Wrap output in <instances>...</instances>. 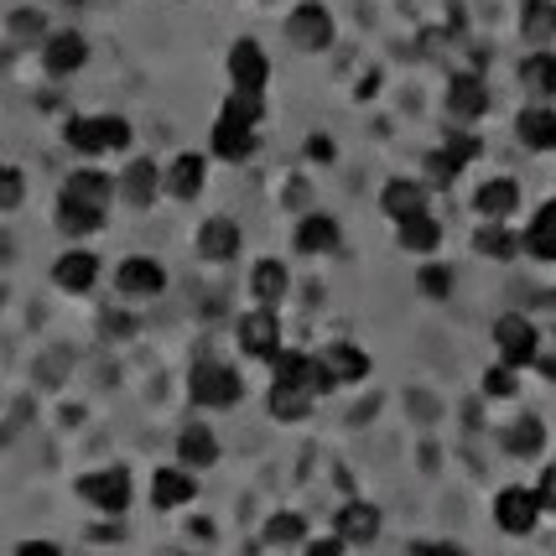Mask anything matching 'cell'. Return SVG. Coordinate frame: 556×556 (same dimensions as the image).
<instances>
[{
  "label": "cell",
  "instance_id": "obj_31",
  "mask_svg": "<svg viewBox=\"0 0 556 556\" xmlns=\"http://www.w3.org/2000/svg\"><path fill=\"white\" fill-rule=\"evenodd\" d=\"M520 250H531L535 261H556V198L531 218V229L520 235Z\"/></svg>",
  "mask_w": 556,
  "mask_h": 556
},
{
  "label": "cell",
  "instance_id": "obj_25",
  "mask_svg": "<svg viewBox=\"0 0 556 556\" xmlns=\"http://www.w3.org/2000/svg\"><path fill=\"white\" fill-rule=\"evenodd\" d=\"M473 208L484 218H494V224H505V218L520 208V182H515V177H489L484 188L473 193Z\"/></svg>",
  "mask_w": 556,
  "mask_h": 556
},
{
  "label": "cell",
  "instance_id": "obj_45",
  "mask_svg": "<svg viewBox=\"0 0 556 556\" xmlns=\"http://www.w3.org/2000/svg\"><path fill=\"white\" fill-rule=\"evenodd\" d=\"M535 505L556 515V463H546V468H541V479H535Z\"/></svg>",
  "mask_w": 556,
  "mask_h": 556
},
{
  "label": "cell",
  "instance_id": "obj_27",
  "mask_svg": "<svg viewBox=\"0 0 556 556\" xmlns=\"http://www.w3.org/2000/svg\"><path fill=\"white\" fill-rule=\"evenodd\" d=\"M395 240H401V250H406V255L432 261V250L442 244V224H437L432 214H416V218H406V224H395Z\"/></svg>",
  "mask_w": 556,
  "mask_h": 556
},
{
  "label": "cell",
  "instance_id": "obj_39",
  "mask_svg": "<svg viewBox=\"0 0 556 556\" xmlns=\"http://www.w3.org/2000/svg\"><path fill=\"white\" fill-rule=\"evenodd\" d=\"M99 136H104V156H121L136 146V130L125 115H99Z\"/></svg>",
  "mask_w": 556,
  "mask_h": 556
},
{
  "label": "cell",
  "instance_id": "obj_53",
  "mask_svg": "<svg viewBox=\"0 0 556 556\" xmlns=\"http://www.w3.org/2000/svg\"><path fill=\"white\" fill-rule=\"evenodd\" d=\"M68 5H84V0H68Z\"/></svg>",
  "mask_w": 556,
  "mask_h": 556
},
{
  "label": "cell",
  "instance_id": "obj_24",
  "mask_svg": "<svg viewBox=\"0 0 556 556\" xmlns=\"http://www.w3.org/2000/svg\"><path fill=\"white\" fill-rule=\"evenodd\" d=\"M317 359L328 364V375H333L339 386H359V380H369V354H364L359 343H328Z\"/></svg>",
  "mask_w": 556,
  "mask_h": 556
},
{
  "label": "cell",
  "instance_id": "obj_36",
  "mask_svg": "<svg viewBox=\"0 0 556 556\" xmlns=\"http://www.w3.org/2000/svg\"><path fill=\"white\" fill-rule=\"evenodd\" d=\"M307 369H313V354H302V349H276L270 354V380L276 386H307Z\"/></svg>",
  "mask_w": 556,
  "mask_h": 556
},
{
  "label": "cell",
  "instance_id": "obj_38",
  "mask_svg": "<svg viewBox=\"0 0 556 556\" xmlns=\"http://www.w3.org/2000/svg\"><path fill=\"white\" fill-rule=\"evenodd\" d=\"M11 42H37L42 48V37H48L52 26H48V16L42 11H31V5H22V11H11Z\"/></svg>",
  "mask_w": 556,
  "mask_h": 556
},
{
  "label": "cell",
  "instance_id": "obj_26",
  "mask_svg": "<svg viewBox=\"0 0 556 556\" xmlns=\"http://www.w3.org/2000/svg\"><path fill=\"white\" fill-rule=\"evenodd\" d=\"M447 110H453V121L458 125H473L489 110V89L473 78V73H458L453 89H447Z\"/></svg>",
  "mask_w": 556,
  "mask_h": 556
},
{
  "label": "cell",
  "instance_id": "obj_37",
  "mask_svg": "<svg viewBox=\"0 0 556 556\" xmlns=\"http://www.w3.org/2000/svg\"><path fill=\"white\" fill-rule=\"evenodd\" d=\"M520 31H526V42H552L556 37V5L552 0H526V22H520Z\"/></svg>",
  "mask_w": 556,
  "mask_h": 556
},
{
  "label": "cell",
  "instance_id": "obj_49",
  "mask_svg": "<svg viewBox=\"0 0 556 556\" xmlns=\"http://www.w3.org/2000/svg\"><path fill=\"white\" fill-rule=\"evenodd\" d=\"M302 556H343V535H328V541H307Z\"/></svg>",
  "mask_w": 556,
  "mask_h": 556
},
{
  "label": "cell",
  "instance_id": "obj_10",
  "mask_svg": "<svg viewBox=\"0 0 556 556\" xmlns=\"http://www.w3.org/2000/svg\"><path fill=\"white\" fill-rule=\"evenodd\" d=\"M37 52H42L48 78H68V73H78L84 63H89V37H84V31H73V26H63V31H48Z\"/></svg>",
  "mask_w": 556,
  "mask_h": 556
},
{
  "label": "cell",
  "instance_id": "obj_13",
  "mask_svg": "<svg viewBox=\"0 0 556 556\" xmlns=\"http://www.w3.org/2000/svg\"><path fill=\"white\" fill-rule=\"evenodd\" d=\"M255 146H261V130H255V125L229 121V115H218L214 130H208V151H214L218 162H250Z\"/></svg>",
  "mask_w": 556,
  "mask_h": 556
},
{
  "label": "cell",
  "instance_id": "obj_35",
  "mask_svg": "<svg viewBox=\"0 0 556 556\" xmlns=\"http://www.w3.org/2000/svg\"><path fill=\"white\" fill-rule=\"evenodd\" d=\"M520 84L531 89L535 99H552L556 94V52H531L526 63H520Z\"/></svg>",
  "mask_w": 556,
  "mask_h": 556
},
{
  "label": "cell",
  "instance_id": "obj_32",
  "mask_svg": "<svg viewBox=\"0 0 556 556\" xmlns=\"http://www.w3.org/2000/svg\"><path fill=\"white\" fill-rule=\"evenodd\" d=\"M261 541H266V546H281V552L307 546V520H302L296 509H276V515L266 520V531H261Z\"/></svg>",
  "mask_w": 556,
  "mask_h": 556
},
{
  "label": "cell",
  "instance_id": "obj_30",
  "mask_svg": "<svg viewBox=\"0 0 556 556\" xmlns=\"http://www.w3.org/2000/svg\"><path fill=\"white\" fill-rule=\"evenodd\" d=\"M473 250H479L484 261H515V255H520V235H515L509 224H494V218H484V229L473 235Z\"/></svg>",
  "mask_w": 556,
  "mask_h": 556
},
{
  "label": "cell",
  "instance_id": "obj_42",
  "mask_svg": "<svg viewBox=\"0 0 556 556\" xmlns=\"http://www.w3.org/2000/svg\"><path fill=\"white\" fill-rule=\"evenodd\" d=\"M515 390H520V380H515V369H509V364H494V369L484 375V395H489V401H509Z\"/></svg>",
  "mask_w": 556,
  "mask_h": 556
},
{
  "label": "cell",
  "instance_id": "obj_23",
  "mask_svg": "<svg viewBox=\"0 0 556 556\" xmlns=\"http://www.w3.org/2000/svg\"><path fill=\"white\" fill-rule=\"evenodd\" d=\"M515 136H520L526 151H556V110L552 104H531V110H520Z\"/></svg>",
  "mask_w": 556,
  "mask_h": 556
},
{
  "label": "cell",
  "instance_id": "obj_20",
  "mask_svg": "<svg viewBox=\"0 0 556 556\" xmlns=\"http://www.w3.org/2000/svg\"><path fill=\"white\" fill-rule=\"evenodd\" d=\"M58 198H78V203L110 208V203H115V177L104 167H73L68 177H63V193Z\"/></svg>",
  "mask_w": 556,
  "mask_h": 556
},
{
  "label": "cell",
  "instance_id": "obj_17",
  "mask_svg": "<svg viewBox=\"0 0 556 556\" xmlns=\"http://www.w3.org/2000/svg\"><path fill=\"white\" fill-rule=\"evenodd\" d=\"M177 463L193 468V473H203V468L218 463V437L208 421H182V432H177Z\"/></svg>",
  "mask_w": 556,
  "mask_h": 556
},
{
  "label": "cell",
  "instance_id": "obj_5",
  "mask_svg": "<svg viewBox=\"0 0 556 556\" xmlns=\"http://www.w3.org/2000/svg\"><path fill=\"white\" fill-rule=\"evenodd\" d=\"M494 349H500V364L520 369V364H535V354H541V333H535V323L526 313H505L500 323H494Z\"/></svg>",
  "mask_w": 556,
  "mask_h": 556
},
{
  "label": "cell",
  "instance_id": "obj_18",
  "mask_svg": "<svg viewBox=\"0 0 556 556\" xmlns=\"http://www.w3.org/2000/svg\"><path fill=\"white\" fill-rule=\"evenodd\" d=\"M427 203H432V193H427V182H416V177H390L386 193H380V208H386V218H395V224L427 214Z\"/></svg>",
  "mask_w": 556,
  "mask_h": 556
},
{
  "label": "cell",
  "instance_id": "obj_6",
  "mask_svg": "<svg viewBox=\"0 0 556 556\" xmlns=\"http://www.w3.org/2000/svg\"><path fill=\"white\" fill-rule=\"evenodd\" d=\"M235 343H240L244 359H266L281 349V317H276V307H250V313L235 323Z\"/></svg>",
  "mask_w": 556,
  "mask_h": 556
},
{
  "label": "cell",
  "instance_id": "obj_22",
  "mask_svg": "<svg viewBox=\"0 0 556 556\" xmlns=\"http://www.w3.org/2000/svg\"><path fill=\"white\" fill-rule=\"evenodd\" d=\"M291 291V270L281 266V261H255L250 266V296H255V307H281Z\"/></svg>",
  "mask_w": 556,
  "mask_h": 556
},
{
  "label": "cell",
  "instance_id": "obj_12",
  "mask_svg": "<svg viewBox=\"0 0 556 556\" xmlns=\"http://www.w3.org/2000/svg\"><path fill=\"white\" fill-rule=\"evenodd\" d=\"M535 520H541V505H535V489H500L494 494V526L509 535H531Z\"/></svg>",
  "mask_w": 556,
  "mask_h": 556
},
{
  "label": "cell",
  "instance_id": "obj_2",
  "mask_svg": "<svg viewBox=\"0 0 556 556\" xmlns=\"http://www.w3.org/2000/svg\"><path fill=\"white\" fill-rule=\"evenodd\" d=\"M73 494H78L84 505L94 509V515L125 520V509H130V500H136V484H130V468H125V463H115V468H94V473H78Z\"/></svg>",
  "mask_w": 556,
  "mask_h": 556
},
{
  "label": "cell",
  "instance_id": "obj_46",
  "mask_svg": "<svg viewBox=\"0 0 556 556\" xmlns=\"http://www.w3.org/2000/svg\"><path fill=\"white\" fill-rule=\"evenodd\" d=\"M99 328H104V339H130V333H136V317L130 313H104L99 317Z\"/></svg>",
  "mask_w": 556,
  "mask_h": 556
},
{
  "label": "cell",
  "instance_id": "obj_41",
  "mask_svg": "<svg viewBox=\"0 0 556 556\" xmlns=\"http://www.w3.org/2000/svg\"><path fill=\"white\" fill-rule=\"evenodd\" d=\"M416 291H421V296H432V302L453 296V270L437 266V261H427V266H421V276H416Z\"/></svg>",
  "mask_w": 556,
  "mask_h": 556
},
{
  "label": "cell",
  "instance_id": "obj_44",
  "mask_svg": "<svg viewBox=\"0 0 556 556\" xmlns=\"http://www.w3.org/2000/svg\"><path fill=\"white\" fill-rule=\"evenodd\" d=\"M458 162L447 156V151H427V182H437V188H447L453 177H458Z\"/></svg>",
  "mask_w": 556,
  "mask_h": 556
},
{
  "label": "cell",
  "instance_id": "obj_40",
  "mask_svg": "<svg viewBox=\"0 0 556 556\" xmlns=\"http://www.w3.org/2000/svg\"><path fill=\"white\" fill-rule=\"evenodd\" d=\"M22 203H26V172L22 167H5V162H0V218L16 214Z\"/></svg>",
  "mask_w": 556,
  "mask_h": 556
},
{
  "label": "cell",
  "instance_id": "obj_52",
  "mask_svg": "<svg viewBox=\"0 0 556 556\" xmlns=\"http://www.w3.org/2000/svg\"><path fill=\"white\" fill-rule=\"evenodd\" d=\"M535 364H541V375H546V380H556V359H541V354H535Z\"/></svg>",
  "mask_w": 556,
  "mask_h": 556
},
{
  "label": "cell",
  "instance_id": "obj_33",
  "mask_svg": "<svg viewBox=\"0 0 556 556\" xmlns=\"http://www.w3.org/2000/svg\"><path fill=\"white\" fill-rule=\"evenodd\" d=\"M218 115H229V121L261 130V121H266V89H229L224 104H218Z\"/></svg>",
  "mask_w": 556,
  "mask_h": 556
},
{
  "label": "cell",
  "instance_id": "obj_11",
  "mask_svg": "<svg viewBox=\"0 0 556 556\" xmlns=\"http://www.w3.org/2000/svg\"><path fill=\"white\" fill-rule=\"evenodd\" d=\"M193 500H198V473H193V468L167 463V468H156V473H151V505L162 509V515L193 505Z\"/></svg>",
  "mask_w": 556,
  "mask_h": 556
},
{
  "label": "cell",
  "instance_id": "obj_15",
  "mask_svg": "<svg viewBox=\"0 0 556 556\" xmlns=\"http://www.w3.org/2000/svg\"><path fill=\"white\" fill-rule=\"evenodd\" d=\"M229 84H235V89H266L270 84V58L255 37H240V42L229 48Z\"/></svg>",
  "mask_w": 556,
  "mask_h": 556
},
{
  "label": "cell",
  "instance_id": "obj_28",
  "mask_svg": "<svg viewBox=\"0 0 556 556\" xmlns=\"http://www.w3.org/2000/svg\"><path fill=\"white\" fill-rule=\"evenodd\" d=\"M63 146L84 162H99L104 156V136H99V115H68L63 121Z\"/></svg>",
  "mask_w": 556,
  "mask_h": 556
},
{
  "label": "cell",
  "instance_id": "obj_43",
  "mask_svg": "<svg viewBox=\"0 0 556 556\" xmlns=\"http://www.w3.org/2000/svg\"><path fill=\"white\" fill-rule=\"evenodd\" d=\"M442 151H447V156H453L458 167H468V162H473V156H479L484 146H479V136H468V130H453V136H447V146H442Z\"/></svg>",
  "mask_w": 556,
  "mask_h": 556
},
{
  "label": "cell",
  "instance_id": "obj_50",
  "mask_svg": "<svg viewBox=\"0 0 556 556\" xmlns=\"http://www.w3.org/2000/svg\"><path fill=\"white\" fill-rule=\"evenodd\" d=\"M16 556H63V546H58V541H22Z\"/></svg>",
  "mask_w": 556,
  "mask_h": 556
},
{
  "label": "cell",
  "instance_id": "obj_1",
  "mask_svg": "<svg viewBox=\"0 0 556 556\" xmlns=\"http://www.w3.org/2000/svg\"><path fill=\"white\" fill-rule=\"evenodd\" d=\"M188 401H193L198 412H229V406H240L244 401L240 369L224 359H198L188 369Z\"/></svg>",
  "mask_w": 556,
  "mask_h": 556
},
{
  "label": "cell",
  "instance_id": "obj_8",
  "mask_svg": "<svg viewBox=\"0 0 556 556\" xmlns=\"http://www.w3.org/2000/svg\"><path fill=\"white\" fill-rule=\"evenodd\" d=\"M287 37H291V48H302V52H328L333 48V16H328V5L302 0L287 16Z\"/></svg>",
  "mask_w": 556,
  "mask_h": 556
},
{
  "label": "cell",
  "instance_id": "obj_51",
  "mask_svg": "<svg viewBox=\"0 0 556 556\" xmlns=\"http://www.w3.org/2000/svg\"><path fill=\"white\" fill-rule=\"evenodd\" d=\"M307 156H313V162H333V141H328V136H313V141H307Z\"/></svg>",
  "mask_w": 556,
  "mask_h": 556
},
{
  "label": "cell",
  "instance_id": "obj_34",
  "mask_svg": "<svg viewBox=\"0 0 556 556\" xmlns=\"http://www.w3.org/2000/svg\"><path fill=\"white\" fill-rule=\"evenodd\" d=\"M541 447H546V421H541V416H520V421L505 432L509 458H535Z\"/></svg>",
  "mask_w": 556,
  "mask_h": 556
},
{
  "label": "cell",
  "instance_id": "obj_21",
  "mask_svg": "<svg viewBox=\"0 0 556 556\" xmlns=\"http://www.w3.org/2000/svg\"><path fill=\"white\" fill-rule=\"evenodd\" d=\"M291 244H296L302 255H333V250L343 244L339 218H328V214H302V224H296Z\"/></svg>",
  "mask_w": 556,
  "mask_h": 556
},
{
  "label": "cell",
  "instance_id": "obj_48",
  "mask_svg": "<svg viewBox=\"0 0 556 556\" xmlns=\"http://www.w3.org/2000/svg\"><path fill=\"white\" fill-rule=\"evenodd\" d=\"M412 556H468L463 546H453V541H416Z\"/></svg>",
  "mask_w": 556,
  "mask_h": 556
},
{
  "label": "cell",
  "instance_id": "obj_29",
  "mask_svg": "<svg viewBox=\"0 0 556 556\" xmlns=\"http://www.w3.org/2000/svg\"><path fill=\"white\" fill-rule=\"evenodd\" d=\"M313 390L307 386H276L270 380V395H266V406H270V416L276 421H302V416H313Z\"/></svg>",
  "mask_w": 556,
  "mask_h": 556
},
{
  "label": "cell",
  "instance_id": "obj_19",
  "mask_svg": "<svg viewBox=\"0 0 556 556\" xmlns=\"http://www.w3.org/2000/svg\"><path fill=\"white\" fill-rule=\"evenodd\" d=\"M333 535H343V546H369L380 535V509L369 500H343L339 520H333Z\"/></svg>",
  "mask_w": 556,
  "mask_h": 556
},
{
  "label": "cell",
  "instance_id": "obj_47",
  "mask_svg": "<svg viewBox=\"0 0 556 556\" xmlns=\"http://www.w3.org/2000/svg\"><path fill=\"white\" fill-rule=\"evenodd\" d=\"M121 520H110V515H99V526L94 531H89V541H99V546H115V541H121Z\"/></svg>",
  "mask_w": 556,
  "mask_h": 556
},
{
  "label": "cell",
  "instance_id": "obj_3",
  "mask_svg": "<svg viewBox=\"0 0 556 556\" xmlns=\"http://www.w3.org/2000/svg\"><path fill=\"white\" fill-rule=\"evenodd\" d=\"M167 291V266L151 261V255H125L115 266V296L125 307H141V302H156Z\"/></svg>",
  "mask_w": 556,
  "mask_h": 556
},
{
  "label": "cell",
  "instance_id": "obj_9",
  "mask_svg": "<svg viewBox=\"0 0 556 556\" xmlns=\"http://www.w3.org/2000/svg\"><path fill=\"white\" fill-rule=\"evenodd\" d=\"M208 188V156L203 151H177L167 167H162V193L177 203H193Z\"/></svg>",
  "mask_w": 556,
  "mask_h": 556
},
{
  "label": "cell",
  "instance_id": "obj_4",
  "mask_svg": "<svg viewBox=\"0 0 556 556\" xmlns=\"http://www.w3.org/2000/svg\"><path fill=\"white\" fill-rule=\"evenodd\" d=\"M115 198H121L125 208H136L146 214L156 198H162V162H151V156H130L115 177Z\"/></svg>",
  "mask_w": 556,
  "mask_h": 556
},
{
  "label": "cell",
  "instance_id": "obj_16",
  "mask_svg": "<svg viewBox=\"0 0 556 556\" xmlns=\"http://www.w3.org/2000/svg\"><path fill=\"white\" fill-rule=\"evenodd\" d=\"M94 281H99V255L94 250H63V255L52 261V287L68 291V296L94 291Z\"/></svg>",
  "mask_w": 556,
  "mask_h": 556
},
{
  "label": "cell",
  "instance_id": "obj_14",
  "mask_svg": "<svg viewBox=\"0 0 556 556\" xmlns=\"http://www.w3.org/2000/svg\"><path fill=\"white\" fill-rule=\"evenodd\" d=\"M52 224L63 240H94L99 229L110 224V208H94V203H78V198H58L52 208Z\"/></svg>",
  "mask_w": 556,
  "mask_h": 556
},
{
  "label": "cell",
  "instance_id": "obj_7",
  "mask_svg": "<svg viewBox=\"0 0 556 556\" xmlns=\"http://www.w3.org/2000/svg\"><path fill=\"white\" fill-rule=\"evenodd\" d=\"M240 244H244V235L229 214H208L198 224L193 250H198V261H208V266H229V261L240 255Z\"/></svg>",
  "mask_w": 556,
  "mask_h": 556
}]
</instances>
